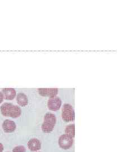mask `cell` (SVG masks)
Returning <instances> with one entry per match:
<instances>
[{"label":"cell","mask_w":135,"mask_h":152,"mask_svg":"<svg viewBox=\"0 0 135 152\" xmlns=\"http://www.w3.org/2000/svg\"><path fill=\"white\" fill-rule=\"evenodd\" d=\"M28 147L31 151H37L41 148V142L37 139L33 138L28 141Z\"/></svg>","instance_id":"ba28073f"},{"label":"cell","mask_w":135,"mask_h":152,"mask_svg":"<svg viewBox=\"0 0 135 152\" xmlns=\"http://www.w3.org/2000/svg\"><path fill=\"white\" fill-rule=\"evenodd\" d=\"M73 144V139L72 137L66 135H63L60 137L59 145L63 149H68Z\"/></svg>","instance_id":"5b68a950"},{"label":"cell","mask_w":135,"mask_h":152,"mask_svg":"<svg viewBox=\"0 0 135 152\" xmlns=\"http://www.w3.org/2000/svg\"><path fill=\"white\" fill-rule=\"evenodd\" d=\"M2 128L4 131L6 133H11L15 130L16 124L12 121L6 120L3 122Z\"/></svg>","instance_id":"52a82bcc"},{"label":"cell","mask_w":135,"mask_h":152,"mask_svg":"<svg viewBox=\"0 0 135 152\" xmlns=\"http://www.w3.org/2000/svg\"><path fill=\"white\" fill-rule=\"evenodd\" d=\"M65 135L73 138L75 136V126L74 124H70L65 128Z\"/></svg>","instance_id":"8fae6325"},{"label":"cell","mask_w":135,"mask_h":152,"mask_svg":"<svg viewBox=\"0 0 135 152\" xmlns=\"http://www.w3.org/2000/svg\"><path fill=\"white\" fill-rule=\"evenodd\" d=\"M62 118L66 122H72L74 120L75 113L73 107L69 104H65L62 108Z\"/></svg>","instance_id":"3957f363"},{"label":"cell","mask_w":135,"mask_h":152,"mask_svg":"<svg viewBox=\"0 0 135 152\" xmlns=\"http://www.w3.org/2000/svg\"><path fill=\"white\" fill-rule=\"evenodd\" d=\"M43 123L42 125V130L45 133H50L54 130L56 122V118L55 114L47 113L44 116Z\"/></svg>","instance_id":"7a4b0ae2"},{"label":"cell","mask_w":135,"mask_h":152,"mask_svg":"<svg viewBox=\"0 0 135 152\" xmlns=\"http://www.w3.org/2000/svg\"><path fill=\"white\" fill-rule=\"evenodd\" d=\"M12 152H26V149L24 146L19 145L15 147L12 150Z\"/></svg>","instance_id":"7c38bea8"},{"label":"cell","mask_w":135,"mask_h":152,"mask_svg":"<svg viewBox=\"0 0 135 152\" xmlns=\"http://www.w3.org/2000/svg\"><path fill=\"white\" fill-rule=\"evenodd\" d=\"M1 112L4 116L13 118H16L20 117L22 114V110L20 107L8 103L3 104L1 105Z\"/></svg>","instance_id":"6da1fadb"},{"label":"cell","mask_w":135,"mask_h":152,"mask_svg":"<svg viewBox=\"0 0 135 152\" xmlns=\"http://www.w3.org/2000/svg\"><path fill=\"white\" fill-rule=\"evenodd\" d=\"M38 93L42 96L51 97L56 96L59 92V90L57 88H38Z\"/></svg>","instance_id":"8992f818"},{"label":"cell","mask_w":135,"mask_h":152,"mask_svg":"<svg viewBox=\"0 0 135 152\" xmlns=\"http://www.w3.org/2000/svg\"><path fill=\"white\" fill-rule=\"evenodd\" d=\"M61 104L62 102L59 97L53 96L49 98L47 102V107L50 110L57 111L60 108Z\"/></svg>","instance_id":"277c9868"},{"label":"cell","mask_w":135,"mask_h":152,"mask_svg":"<svg viewBox=\"0 0 135 152\" xmlns=\"http://www.w3.org/2000/svg\"></svg>","instance_id":"9a60e30c"},{"label":"cell","mask_w":135,"mask_h":152,"mask_svg":"<svg viewBox=\"0 0 135 152\" xmlns=\"http://www.w3.org/2000/svg\"><path fill=\"white\" fill-rule=\"evenodd\" d=\"M4 149V145H3L0 142V152H3Z\"/></svg>","instance_id":"5bb4252c"},{"label":"cell","mask_w":135,"mask_h":152,"mask_svg":"<svg viewBox=\"0 0 135 152\" xmlns=\"http://www.w3.org/2000/svg\"><path fill=\"white\" fill-rule=\"evenodd\" d=\"M2 94L6 100H13L16 96V92L15 89L12 88H5L2 90Z\"/></svg>","instance_id":"9c48e42d"},{"label":"cell","mask_w":135,"mask_h":152,"mask_svg":"<svg viewBox=\"0 0 135 152\" xmlns=\"http://www.w3.org/2000/svg\"><path fill=\"white\" fill-rule=\"evenodd\" d=\"M16 101L18 104L21 107H26L28 103L27 95L23 93H19L16 96Z\"/></svg>","instance_id":"30bf717a"},{"label":"cell","mask_w":135,"mask_h":152,"mask_svg":"<svg viewBox=\"0 0 135 152\" xmlns=\"http://www.w3.org/2000/svg\"><path fill=\"white\" fill-rule=\"evenodd\" d=\"M4 99V96L2 92H0V104L2 103Z\"/></svg>","instance_id":"4fadbf2b"}]
</instances>
